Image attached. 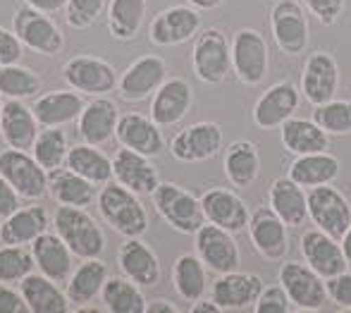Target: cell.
I'll list each match as a JSON object with an SVG mask.
<instances>
[{"label": "cell", "mask_w": 351, "mask_h": 313, "mask_svg": "<svg viewBox=\"0 0 351 313\" xmlns=\"http://www.w3.org/2000/svg\"><path fill=\"white\" fill-rule=\"evenodd\" d=\"M256 313H291L294 311V304H291L289 294L282 285H270L263 287L258 301L254 306Z\"/></svg>", "instance_id": "obj_47"}, {"label": "cell", "mask_w": 351, "mask_h": 313, "mask_svg": "<svg viewBox=\"0 0 351 313\" xmlns=\"http://www.w3.org/2000/svg\"><path fill=\"white\" fill-rule=\"evenodd\" d=\"M282 146L291 156H306V153L330 151V134L315 120H304V117H289L280 127Z\"/></svg>", "instance_id": "obj_32"}, {"label": "cell", "mask_w": 351, "mask_h": 313, "mask_svg": "<svg viewBox=\"0 0 351 313\" xmlns=\"http://www.w3.org/2000/svg\"><path fill=\"white\" fill-rule=\"evenodd\" d=\"M194 237L196 256L215 275L239 270V246H237V240L232 237L230 230H222V227L213 225V222H204Z\"/></svg>", "instance_id": "obj_14"}, {"label": "cell", "mask_w": 351, "mask_h": 313, "mask_svg": "<svg viewBox=\"0 0 351 313\" xmlns=\"http://www.w3.org/2000/svg\"><path fill=\"white\" fill-rule=\"evenodd\" d=\"M222 167H225L227 180L237 189H246L258 180L261 172V156L258 146L249 139H239L232 141L225 148V158H222Z\"/></svg>", "instance_id": "obj_34"}, {"label": "cell", "mask_w": 351, "mask_h": 313, "mask_svg": "<svg viewBox=\"0 0 351 313\" xmlns=\"http://www.w3.org/2000/svg\"><path fill=\"white\" fill-rule=\"evenodd\" d=\"M53 227L74 256L98 258L106 251V235L101 225L79 206H60L53 216Z\"/></svg>", "instance_id": "obj_3"}, {"label": "cell", "mask_w": 351, "mask_h": 313, "mask_svg": "<svg viewBox=\"0 0 351 313\" xmlns=\"http://www.w3.org/2000/svg\"><path fill=\"white\" fill-rule=\"evenodd\" d=\"M32 111L41 127H62L79 117V113L84 111V98L74 89L72 91H51L38 96Z\"/></svg>", "instance_id": "obj_35"}, {"label": "cell", "mask_w": 351, "mask_h": 313, "mask_svg": "<svg viewBox=\"0 0 351 313\" xmlns=\"http://www.w3.org/2000/svg\"><path fill=\"white\" fill-rule=\"evenodd\" d=\"M41 91V79L34 69L22 65H0V96L5 98H34Z\"/></svg>", "instance_id": "obj_43"}, {"label": "cell", "mask_w": 351, "mask_h": 313, "mask_svg": "<svg viewBox=\"0 0 351 313\" xmlns=\"http://www.w3.org/2000/svg\"><path fill=\"white\" fill-rule=\"evenodd\" d=\"M308 218L318 230L328 232L335 240H342L351 225V203L332 185L313 187L308 192Z\"/></svg>", "instance_id": "obj_11"}, {"label": "cell", "mask_w": 351, "mask_h": 313, "mask_svg": "<svg viewBox=\"0 0 351 313\" xmlns=\"http://www.w3.org/2000/svg\"><path fill=\"white\" fill-rule=\"evenodd\" d=\"M12 32L19 36L24 48L38 53V56L53 58L65 48V36L58 29V24L41 10H34L29 5L19 8L12 17Z\"/></svg>", "instance_id": "obj_5"}, {"label": "cell", "mask_w": 351, "mask_h": 313, "mask_svg": "<svg viewBox=\"0 0 351 313\" xmlns=\"http://www.w3.org/2000/svg\"><path fill=\"white\" fill-rule=\"evenodd\" d=\"M270 32L285 56L296 58L308 48V17L296 0H278L270 10Z\"/></svg>", "instance_id": "obj_8"}, {"label": "cell", "mask_w": 351, "mask_h": 313, "mask_svg": "<svg viewBox=\"0 0 351 313\" xmlns=\"http://www.w3.org/2000/svg\"><path fill=\"white\" fill-rule=\"evenodd\" d=\"M201 14L191 5H175L156 14L148 27V38L156 46H180L199 34Z\"/></svg>", "instance_id": "obj_17"}, {"label": "cell", "mask_w": 351, "mask_h": 313, "mask_svg": "<svg viewBox=\"0 0 351 313\" xmlns=\"http://www.w3.org/2000/svg\"><path fill=\"white\" fill-rule=\"evenodd\" d=\"M339 244H342V251H344V256H347V261L351 266V225H349V230L344 232L342 240H339Z\"/></svg>", "instance_id": "obj_57"}, {"label": "cell", "mask_w": 351, "mask_h": 313, "mask_svg": "<svg viewBox=\"0 0 351 313\" xmlns=\"http://www.w3.org/2000/svg\"><path fill=\"white\" fill-rule=\"evenodd\" d=\"M19 198H22V196H19V194L12 189V185H10L3 175H0V218H3V220L17 211Z\"/></svg>", "instance_id": "obj_52"}, {"label": "cell", "mask_w": 351, "mask_h": 313, "mask_svg": "<svg viewBox=\"0 0 351 313\" xmlns=\"http://www.w3.org/2000/svg\"><path fill=\"white\" fill-rule=\"evenodd\" d=\"M201 206H204V216L206 222L222 227V230L241 232L249 227L251 220V211L246 206V201L232 189H222V187H213L208 192H204L201 196Z\"/></svg>", "instance_id": "obj_18"}, {"label": "cell", "mask_w": 351, "mask_h": 313, "mask_svg": "<svg viewBox=\"0 0 351 313\" xmlns=\"http://www.w3.org/2000/svg\"><path fill=\"white\" fill-rule=\"evenodd\" d=\"M232 69L237 79L246 86H256L265 79L270 69V51L265 38L256 29H239L230 41Z\"/></svg>", "instance_id": "obj_6"}, {"label": "cell", "mask_w": 351, "mask_h": 313, "mask_svg": "<svg viewBox=\"0 0 351 313\" xmlns=\"http://www.w3.org/2000/svg\"><path fill=\"white\" fill-rule=\"evenodd\" d=\"M117 263H120L122 275L130 277L139 287H156L160 280V261H158L156 251L139 237H130L120 246Z\"/></svg>", "instance_id": "obj_27"}, {"label": "cell", "mask_w": 351, "mask_h": 313, "mask_svg": "<svg viewBox=\"0 0 351 313\" xmlns=\"http://www.w3.org/2000/svg\"><path fill=\"white\" fill-rule=\"evenodd\" d=\"M325 285H328V297L332 299V304H337L344 311H351V273H339V275L325 280Z\"/></svg>", "instance_id": "obj_49"}, {"label": "cell", "mask_w": 351, "mask_h": 313, "mask_svg": "<svg viewBox=\"0 0 351 313\" xmlns=\"http://www.w3.org/2000/svg\"><path fill=\"white\" fill-rule=\"evenodd\" d=\"M177 309L172 301L167 299H153V301H146V311L143 313H177Z\"/></svg>", "instance_id": "obj_54"}, {"label": "cell", "mask_w": 351, "mask_h": 313, "mask_svg": "<svg viewBox=\"0 0 351 313\" xmlns=\"http://www.w3.org/2000/svg\"><path fill=\"white\" fill-rule=\"evenodd\" d=\"M48 232V213L43 206L34 203V206H19L12 216L5 218L0 225V242L12 246H27L32 244L36 237Z\"/></svg>", "instance_id": "obj_29"}, {"label": "cell", "mask_w": 351, "mask_h": 313, "mask_svg": "<svg viewBox=\"0 0 351 313\" xmlns=\"http://www.w3.org/2000/svg\"><path fill=\"white\" fill-rule=\"evenodd\" d=\"M165 74L167 65L160 56H141L122 72L117 89H120L125 101L139 103L151 98L160 89V84L165 82Z\"/></svg>", "instance_id": "obj_20"}, {"label": "cell", "mask_w": 351, "mask_h": 313, "mask_svg": "<svg viewBox=\"0 0 351 313\" xmlns=\"http://www.w3.org/2000/svg\"><path fill=\"white\" fill-rule=\"evenodd\" d=\"M19 292H22L27 309L32 313H67L70 311V299L56 285V280L46 277L43 273H29L19 280Z\"/></svg>", "instance_id": "obj_30"}, {"label": "cell", "mask_w": 351, "mask_h": 313, "mask_svg": "<svg viewBox=\"0 0 351 313\" xmlns=\"http://www.w3.org/2000/svg\"><path fill=\"white\" fill-rule=\"evenodd\" d=\"M278 282L287 290L294 309L299 311H320L328 304V285L308 263L285 261L280 266Z\"/></svg>", "instance_id": "obj_4"}, {"label": "cell", "mask_w": 351, "mask_h": 313, "mask_svg": "<svg viewBox=\"0 0 351 313\" xmlns=\"http://www.w3.org/2000/svg\"><path fill=\"white\" fill-rule=\"evenodd\" d=\"M62 77L70 89L91 96H106L120 86V74L115 72V67L93 56H74L62 67Z\"/></svg>", "instance_id": "obj_10"}, {"label": "cell", "mask_w": 351, "mask_h": 313, "mask_svg": "<svg viewBox=\"0 0 351 313\" xmlns=\"http://www.w3.org/2000/svg\"><path fill=\"white\" fill-rule=\"evenodd\" d=\"M194 106V89L186 79L172 77L165 79L160 84L156 93L151 98V117L160 127H172L180 120H184V115Z\"/></svg>", "instance_id": "obj_22"}, {"label": "cell", "mask_w": 351, "mask_h": 313, "mask_svg": "<svg viewBox=\"0 0 351 313\" xmlns=\"http://www.w3.org/2000/svg\"><path fill=\"white\" fill-rule=\"evenodd\" d=\"M339 89V65L332 53L315 51L306 58L301 72V93L311 106H323L332 101Z\"/></svg>", "instance_id": "obj_15"}, {"label": "cell", "mask_w": 351, "mask_h": 313, "mask_svg": "<svg viewBox=\"0 0 351 313\" xmlns=\"http://www.w3.org/2000/svg\"><path fill=\"white\" fill-rule=\"evenodd\" d=\"M34 268H36V263H34L32 251H27L24 246H0V282H5V285L19 282L29 273H34Z\"/></svg>", "instance_id": "obj_45"}, {"label": "cell", "mask_w": 351, "mask_h": 313, "mask_svg": "<svg viewBox=\"0 0 351 313\" xmlns=\"http://www.w3.org/2000/svg\"><path fill=\"white\" fill-rule=\"evenodd\" d=\"M65 165L77 172V175L86 177L96 187H103L112 180V158H108L103 151H98V146H93V143L84 141L72 146L70 153H67Z\"/></svg>", "instance_id": "obj_38"}, {"label": "cell", "mask_w": 351, "mask_h": 313, "mask_svg": "<svg viewBox=\"0 0 351 313\" xmlns=\"http://www.w3.org/2000/svg\"><path fill=\"white\" fill-rule=\"evenodd\" d=\"M108 280V268L98 258H84L82 266L72 270L70 280H67V299L70 304L86 306L91 304L96 297H101L103 285Z\"/></svg>", "instance_id": "obj_37"}, {"label": "cell", "mask_w": 351, "mask_h": 313, "mask_svg": "<svg viewBox=\"0 0 351 313\" xmlns=\"http://www.w3.org/2000/svg\"><path fill=\"white\" fill-rule=\"evenodd\" d=\"M112 177L134 194H153L160 185V172L148 156L125 146H120V151L112 156Z\"/></svg>", "instance_id": "obj_25"}, {"label": "cell", "mask_w": 351, "mask_h": 313, "mask_svg": "<svg viewBox=\"0 0 351 313\" xmlns=\"http://www.w3.org/2000/svg\"><path fill=\"white\" fill-rule=\"evenodd\" d=\"M101 299L106 311L110 313H143L146 311V299L136 282L130 277H108L103 285Z\"/></svg>", "instance_id": "obj_41"}, {"label": "cell", "mask_w": 351, "mask_h": 313, "mask_svg": "<svg viewBox=\"0 0 351 313\" xmlns=\"http://www.w3.org/2000/svg\"><path fill=\"white\" fill-rule=\"evenodd\" d=\"M301 3L306 5V10H308L323 27L337 24V19L342 17L344 8H347V0H301Z\"/></svg>", "instance_id": "obj_48"}, {"label": "cell", "mask_w": 351, "mask_h": 313, "mask_svg": "<svg viewBox=\"0 0 351 313\" xmlns=\"http://www.w3.org/2000/svg\"><path fill=\"white\" fill-rule=\"evenodd\" d=\"M32 256L36 268L46 277L56 282H67L72 275V256L70 246L60 240L58 232H43L32 242Z\"/></svg>", "instance_id": "obj_28"}, {"label": "cell", "mask_w": 351, "mask_h": 313, "mask_svg": "<svg viewBox=\"0 0 351 313\" xmlns=\"http://www.w3.org/2000/svg\"><path fill=\"white\" fill-rule=\"evenodd\" d=\"M120 122V108L112 98L96 96L93 101L84 103V111L77 117V132L86 143L101 146L115 137Z\"/></svg>", "instance_id": "obj_23"}, {"label": "cell", "mask_w": 351, "mask_h": 313, "mask_svg": "<svg viewBox=\"0 0 351 313\" xmlns=\"http://www.w3.org/2000/svg\"><path fill=\"white\" fill-rule=\"evenodd\" d=\"M191 65L201 82L222 84L232 69V48L220 29H204L194 41Z\"/></svg>", "instance_id": "obj_7"}, {"label": "cell", "mask_w": 351, "mask_h": 313, "mask_svg": "<svg viewBox=\"0 0 351 313\" xmlns=\"http://www.w3.org/2000/svg\"><path fill=\"white\" fill-rule=\"evenodd\" d=\"M38 120L32 108H27L17 98H8L0 113V139L5 146L19 148V151H32L34 141L38 137Z\"/></svg>", "instance_id": "obj_26"}, {"label": "cell", "mask_w": 351, "mask_h": 313, "mask_svg": "<svg viewBox=\"0 0 351 313\" xmlns=\"http://www.w3.org/2000/svg\"><path fill=\"white\" fill-rule=\"evenodd\" d=\"M246 230H249L254 249L265 261H282L289 253V227L270 206H263L256 213H251Z\"/></svg>", "instance_id": "obj_16"}, {"label": "cell", "mask_w": 351, "mask_h": 313, "mask_svg": "<svg viewBox=\"0 0 351 313\" xmlns=\"http://www.w3.org/2000/svg\"><path fill=\"white\" fill-rule=\"evenodd\" d=\"M191 313H220V306L215 304V301H208V299H196L194 301V306H191Z\"/></svg>", "instance_id": "obj_55"}, {"label": "cell", "mask_w": 351, "mask_h": 313, "mask_svg": "<svg viewBox=\"0 0 351 313\" xmlns=\"http://www.w3.org/2000/svg\"><path fill=\"white\" fill-rule=\"evenodd\" d=\"M146 19V0H110L108 3V32L115 41H132Z\"/></svg>", "instance_id": "obj_40"}, {"label": "cell", "mask_w": 351, "mask_h": 313, "mask_svg": "<svg viewBox=\"0 0 351 313\" xmlns=\"http://www.w3.org/2000/svg\"><path fill=\"white\" fill-rule=\"evenodd\" d=\"M270 208L285 220L287 227H301L308 220V194L289 177H280L270 185Z\"/></svg>", "instance_id": "obj_33"}, {"label": "cell", "mask_w": 351, "mask_h": 313, "mask_svg": "<svg viewBox=\"0 0 351 313\" xmlns=\"http://www.w3.org/2000/svg\"><path fill=\"white\" fill-rule=\"evenodd\" d=\"M48 194L56 198L60 206H79L86 208L96 198V185L86 177L77 175L67 165L48 172Z\"/></svg>", "instance_id": "obj_36"}, {"label": "cell", "mask_w": 351, "mask_h": 313, "mask_svg": "<svg viewBox=\"0 0 351 313\" xmlns=\"http://www.w3.org/2000/svg\"><path fill=\"white\" fill-rule=\"evenodd\" d=\"M24 5L34 10H41L46 14H53V12H60V10L67 8V0H24Z\"/></svg>", "instance_id": "obj_53"}, {"label": "cell", "mask_w": 351, "mask_h": 313, "mask_svg": "<svg viewBox=\"0 0 351 313\" xmlns=\"http://www.w3.org/2000/svg\"><path fill=\"white\" fill-rule=\"evenodd\" d=\"M313 120L330 137H347V134H351V101L332 98L323 106H315Z\"/></svg>", "instance_id": "obj_44"}, {"label": "cell", "mask_w": 351, "mask_h": 313, "mask_svg": "<svg viewBox=\"0 0 351 313\" xmlns=\"http://www.w3.org/2000/svg\"><path fill=\"white\" fill-rule=\"evenodd\" d=\"M115 139L120 146L132 148V151L141 153V156H158L165 148V139H162L160 125L153 117H146L141 113H125L120 115L115 129Z\"/></svg>", "instance_id": "obj_24"}, {"label": "cell", "mask_w": 351, "mask_h": 313, "mask_svg": "<svg viewBox=\"0 0 351 313\" xmlns=\"http://www.w3.org/2000/svg\"><path fill=\"white\" fill-rule=\"evenodd\" d=\"M27 301L22 292L12 290L5 282H0V313H27Z\"/></svg>", "instance_id": "obj_51"}, {"label": "cell", "mask_w": 351, "mask_h": 313, "mask_svg": "<svg viewBox=\"0 0 351 313\" xmlns=\"http://www.w3.org/2000/svg\"><path fill=\"white\" fill-rule=\"evenodd\" d=\"M301 103V91L296 89L294 82L285 79L273 86H268L261 98L254 103V125L263 132L270 129H280L289 117H294V113L299 111Z\"/></svg>", "instance_id": "obj_13"}, {"label": "cell", "mask_w": 351, "mask_h": 313, "mask_svg": "<svg viewBox=\"0 0 351 313\" xmlns=\"http://www.w3.org/2000/svg\"><path fill=\"white\" fill-rule=\"evenodd\" d=\"M0 175L12 185L22 198L36 201L48 194V172L27 151L10 146L0 151Z\"/></svg>", "instance_id": "obj_9"}, {"label": "cell", "mask_w": 351, "mask_h": 313, "mask_svg": "<svg viewBox=\"0 0 351 313\" xmlns=\"http://www.w3.org/2000/svg\"><path fill=\"white\" fill-rule=\"evenodd\" d=\"M24 56V43L14 32L0 27V65H17Z\"/></svg>", "instance_id": "obj_50"}, {"label": "cell", "mask_w": 351, "mask_h": 313, "mask_svg": "<svg viewBox=\"0 0 351 313\" xmlns=\"http://www.w3.org/2000/svg\"><path fill=\"white\" fill-rule=\"evenodd\" d=\"M153 206L158 216L167 222L175 232L182 235H196L199 227L206 222L201 198L194 196L189 189L175 185V182H160L156 192L151 194Z\"/></svg>", "instance_id": "obj_2"}, {"label": "cell", "mask_w": 351, "mask_h": 313, "mask_svg": "<svg viewBox=\"0 0 351 313\" xmlns=\"http://www.w3.org/2000/svg\"><path fill=\"white\" fill-rule=\"evenodd\" d=\"M222 127L215 122H194L175 134L170 153L180 163H204L222 151Z\"/></svg>", "instance_id": "obj_12"}, {"label": "cell", "mask_w": 351, "mask_h": 313, "mask_svg": "<svg viewBox=\"0 0 351 313\" xmlns=\"http://www.w3.org/2000/svg\"><path fill=\"white\" fill-rule=\"evenodd\" d=\"M301 253H304V261L325 280L349 270V261L344 256L339 240L330 237L323 230L304 232V237H301Z\"/></svg>", "instance_id": "obj_21"}, {"label": "cell", "mask_w": 351, "mask_h": 313, "mask_svg": "<svg viewBox=\"0 0 351 313\" xmlns=\"http://www.w3.org/2000/svg\"><path fill=\"white\" fill-rule=\"evenodd\" d=\"M261 292H263V280L254 273H222L217 280L213 282V301L220 306V311H241L251 309L258 301Z\"/></svg>", "instance_id": "obj_19"}, {"label": "cell", "mask_w": 351, "mask_h": 313, "mask_svg": "<svg viewBox=\"0 0 351 313\" xmlns=\"http://www.w3.org/2000/svg\"><path fill=\"white\" fill-rule=\"evenodd\" d=\"M0 113H3V101H0Z\"/></svg>", "instance_id": "obj_58"}, {"label": "cell", "mask_w": 351, "mask_h": 313, "mask_svg": "<svg viewBox=\"0 0 351 313\" xmlns=\"http://www.w3.org/2000/svg\"><path fill=\"white\" fill-rule=\"evenodd\" d=\"M108 0H67L65 19L72 29H88L103 17Z\"/></svg>", "instance_id": "obj_46"}, {"label": "cell", "mask_w": 351, "mask_h": 313, "mask_svg": "<svg viewBox=\"0 0 351 313\" xmlns=\"http://www.w3.org/2000/svg\"><path fill=\"white\" fill-rule=\"evenodd\" d=\"M186 3L196 10H215V8H220L225 0H186Z\"/></svg>", "instance_id": "obj_56"}, {"label": "cell", "mask_w": 351, "mask_h": 313, "mask_svg": "<svg viewBox=\"0 0 351 313\" xmlns=\"http://www.w3.org/2000/svg\"><path fill=\"white\" fill-rule=\"evenodd\" d=\"M98 211L103 220L125 237H141L148 230V213L139 194L122 187L120 182H108L98 194Z\"/></svg>", "instance_id": "obj_1"}, {"label": "cell", "mask_w": 351, "mask_h": 313, "mask_svg": "<svg viewBox=\"0 0 351 313\" xmlns=\"http://www.w3.org/2000/svg\"><path fill=\"white\" fill-rule=\"evenodd\" d=\"M287 177L294 180L296 185L304 189L332 185L339 177V161L328 151L296 156L294 161H291L289 170H287Z\"/></svg>", "instance_id": "obj_31"}, {"label": "cell", "mask_w": 351, "mask_h": 313, "mask_svg": "<svg viewBox=\"0 0 351 313\" xmlns=\"http://www.w3.org/2000/svg\"><path fill=\"white\" fill-rule=\"evenodd\" d=\"M67 153H70V143L60 127H43V132H38L32 146V156L46 172L65 165Z\"/></svg>", "instance_id": "obj_42"}, {"label": "cell", "mask_w": 351, "mask_h": 313, "mask_svg": "<svg viewBox=\"0 0 351 313\" xmlns=\"http://www.w3.org/2000/svg\"><path fill=\"white\" fill-rule=\"evenodd\" d=\"M172 285L175 292L184 301L194 304L196 299L206 294L208 290V277H206V266L196 253H182L172 266Z\"/></svg>", "instance_id": "obj_39"}]
</instances>
